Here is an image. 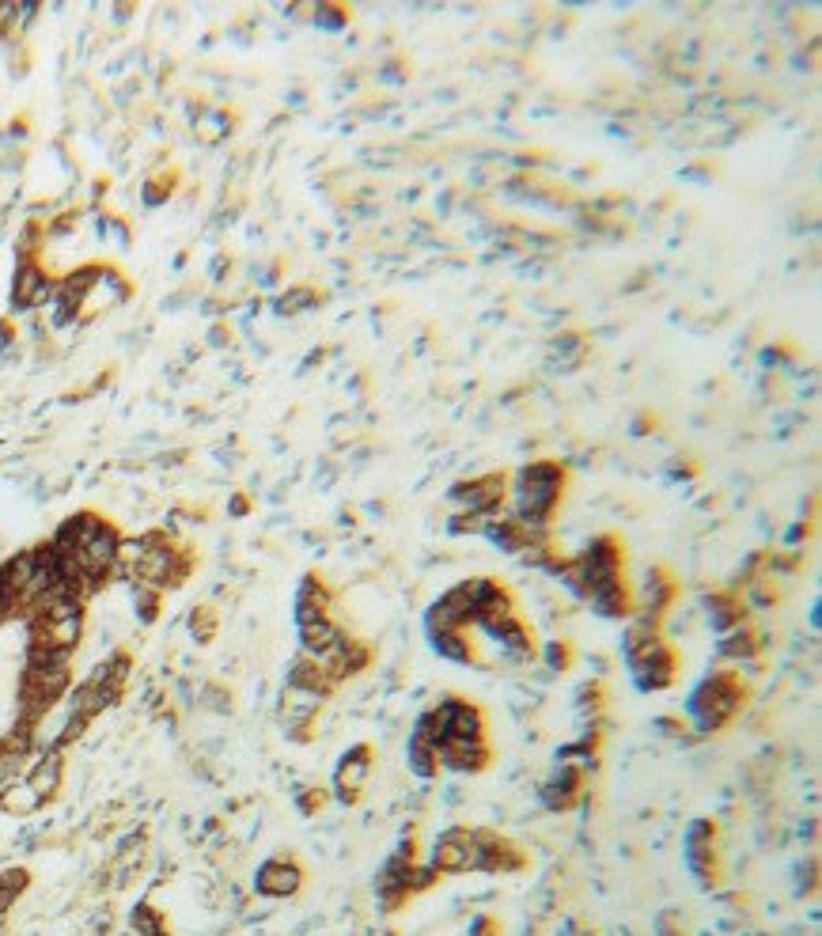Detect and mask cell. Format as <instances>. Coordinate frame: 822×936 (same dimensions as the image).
Wrapping results in <instances>:
<instances>
[{
  "instance_id": "obj_1",
  "label": "cell",
  "mask_w": 822,
  "mask_h": 936,
  "mask_svg": "<svg viewBox=\"0 0 822 936\" xmlns=\"http://www.w3.org/2000/svg\"><path fill=\"white\" fill-rule=\"evenodd\" d=\"M561 493H565V470L550 459H535L519 470L516 482H512V497H516L512 516L527 523L531 531H550Z\"/></svg>"
},
{
  "instance_id": "obj_2",
  "label": "cell",
  "mask_w": 822,
  "mask_h": 936,
  "mask_svg": "<svg viewBox=\"0 0 822 936\" xmlns=\"http://www.w3.org/2000/svg\"><path fill=\"white\" fill-rule=\"evenodd\" d=\"M739 705H743V683L732 671H716L705 683H697V690L686 702V713L701 732H713V728H724L739 713Z\"/></svg>"
},
{
  "instance_id": "obj_3",
  "label": "cell",
  "mask_w": 822,
  "mask_h": 936,
  "mask_svg": "<svg viewBox=\"0 0 822 936\" xmlns=\"http://www.w3.org/2000/svg\"><path fill=\"white\" fill-rule=\"evenodd\" d=\"M436 872H482V842L478 830L451 827L440 834V842L432 846V864Z\"/></svg>"
},
{
  "instance_id": "obj_4",
  "label": "cell",
  "mask_w": 822,
  "mask_h": 936,
  "mask_svg": "<svg viewBox=\"0 0 822 936\" xmlns=\"http://www.w3.org/2000/svg\"><path fill=\"white\" fill-rule=\"evenodd\" d=\"M508 486H512L508 474H482V478H470V482L451 486V501L463 504V512H470V516L489 520V516H497V508L508 497Z\"/></svg>"
},
{
  "instance_id": "obj_5",
  "label": "cell",
  "mask_w": 822,
  "mask_h": 936,
  "mask_svg": "<svg viewBox=\"0 0 822 936\" xmlns=\"http://www.w3.org/2000/svg\"><path fill=\"white\" fill-rule=\"evenodd\" d=\"M478 618V607H474V595H470V580L455 584L451 592H444L425 614V630L429 633H447V630H466L470 622Z\"/></svg>"
},
{
  "instance_id": "obj_6",
  "label": "cell",
  "mask_w": 822,
  "mask_h": 936,
  "mask_svg": "<svg viewBox=\"0 0 822 936\" xmlns=\"http://www.w3.org/2000/svg\"><path fill=\"white\" fill-rule=\"evenodd\" d=\"M629 671H633L637 690H663V686L675 683V652L660 637V641H652L644 648L641 656L629 660Z\"/></svg>"
},
{
  "instance_id": "obj_7",
  "label": "cell",
  "mask_w": 822,
  "mask_h": 936,
  "mask_svg": "<svg viewBox=\"0 0 822 936\" xmlns=\"http://www.w3.org/2000/svg\"><path fill=\"white\" fill-rule=\"evenodd\" d=\"M368 777H372V747L357 743L353 751L341 755L338 770H334V796H338V804H345V808L357 804L360 796H364Z\"/></svg>"
},
{
  "instance_id": "obj_8",
  "label": "cell",
  "mask_w": 822,
  "mask_h": 936,
  "mask_svg": "<svg viewBox=\"0 0 822 936\" xmlns=\"http://www.w3.org/2000/svg\"><path fill=\"white\" fill-rule=\"evenodd\" d=\"M57 292V281L46 277V270H38V262L23 258L16 270V281H12V307L16 311H31V307L50 304Z\"/></svg>"
},
{
  "instance_id": "obj_9",
  "label": "cell",
  "mask_w": 822,
  "mask_h": 936,
  "mask_svg": "<svg viewBox=\"0 0 822 936\" xmlns=\"http://www.w3.org/2000/svg\"><path fill=\"white\" fill-rule=\"evenodd\" d=\"M300 883H304V872H300V864L288 861V857H269L258 868V876H254L258 895H266V899H288V895L300 891Z\"/></svg>"
},
{
  "instance_id": "obj_10",
  "label": "cell",
  "mask_w": 822,
  "mask_h": 936,
  "mask_svg": "<svg viewBox=\"0 0 822 936\" xmlns=\"http://www.w3.org/2000/svg\"><path fill=\"white\" fill-rule=\"evenodd\" d=\"M440 766L459 770V774H478V770L489 766V747H485V739L447 736L440 743Z\"/></svg>"
},
{
  "instance_id": "obj_11",
  "label": "cell",
  "mask_w": 822,
  "mask_h": 936,
  "mask_svg": "<svg viewBox=\"0 0 822 936\" xmlns=\"http://www.w3.org/2000/svg\"><path fill=\"white\" fill-rule=\"evenodd\" d=\"M686 864L697 880L716 883V857H713V827L709 823H694L690 834H686Z\"/></svg>"
},
{
  "instance_id": "obj_12",
  "label": "cell",
  "mask_w": 822,
  "mask_h": 936,
  "mask_svg": "<svg viewBox=\"0 0 822 936\" xmlns=\"http://www.w3.org/2000/svg\"><path fill=\"white\" fill-rule=\"evenodd\" d=\"M103 523L95 512H76V516H69V520L57 527L54 535V546L61 550V554H76V550H84L99 531H103Z\"/></svg>"
},
{
  "instance_id": "obj_13",
  "label": "cell",
  "mask_w": 822,
  "mask_h": 936,
  "mask_svg": "<svg viewBox=\"0 0 822 936\" xmlns=\"http://www.w3.org/2000/svg\"><path fill=\"white\" fill-rule=\"evenodd\" d=\"M588 603H591V611L603 614V618H622V614L633 611V595H629V584L622 576L595 584L588 592Z\"/></svg>"
},
{
  "instance_id": "obj_14",
  "label": "cell",
  "mask_w": 822,
  "mask_h": 936,
  "mask_svg": "<svg viewBox=\"0 0 822 936\" xmlns=\"http://www.w3.org/2000/svg\"><path fill=\"white\" fill-rule=\"evenodd\" d=\"M61 774H65V758H61V751L57 747H50L46 755L35 758V766L27 770V789L35 792L38 800H50L57 792V785H61Z\"/></svg>"
},
{
  "instance_id": "obj_15",
  "label": "cell",
  "mask_w": 822,
  "mask_h": 936,
  "mask_svg": "<svg viewBox=\"0 0 822 936\" xmlns=\"http://www.w3.org/2000/svg\"><path fill=\"white\" fill-rule=\"evenodd\" d=\"M580 789H584V774H576L569 766H561L546 785H542V804L550 811H569L576 800H580Z\"/></svg>"
},
{
  "instance_id": "obj_16",
  "label": "cell",
  "mask_w": 822,
  "mask_h": 936,
  "mask_svg": "<svg viewBox=\"0 0 822 936\" xmlns=\"http://www.w3.org/2000/svg\"><path fill=\"white\" fill-rule=\"evenodd\" d=\"M429 645H432V652H436L440 660H447V664H455V667H470V664H474V645H470V637H466L463 630L429 633Z\"/></svg>"
},
{
  "instance_id": "obj_17",
  "label": "cell",
  "mask_w": 822,
  "mask_h": 936,
  "mask_svg": "<svg viewBox=\"0 0 822 936\" xmlns=\"http://www.w3.org/2000/svg\"><path fill=\"white\" fill-rule=\"evenodd\" d=\"M709 618H713V630H720V633L739 630V622H743V603H735L728 595H716V599H709Z\"/></svg>"
},
{
  "instance_id": "obj_18",
  "label": "cell",
  "mask_w": 822,
  "mask_h": 936,
  "mask_svg": "<svg viewBox=\"0 0 822 936\" xmlns=\"http://www.w3.org/2000/svg\"><path fill=\"white\" fill-rule=\"evenodd\" d=\"M296 607H311V611L330 614V588H326L315 573L304 576V584H300V592H296Z\"/></svg>"
},
{
  "instance_id": "obj_19",
  "label": "cell",
  "mask_w": 822,
  "mask_h": 936,
  "mask_svg": "<svg viewBox=\"0 0 822 936\" xmlns=\"http://www.w3.org/2000/svg\"><path fill=\"white\" fill-rule=\"evenodd\" d=\"M23 887H27V872H23V868H8V872H0V914H4V910L23 895Z\"/></svg>"
},
{
  "instance_id": "obj_20",
  "label": "cell",
  "mask_w": 822,
  "mask_h": 936,
  "mask_svg": "<svg viewBox=\"0 0 822 936\" xmlns=\"http://www.w3.org/2000/svg\"><path fill=\"white\" fill-rule=\"evenodd\" d=\"M720 652L724 656H732V660H751L754 652H758V637L747 630H732L728 633V641L720 645Z\"/></svg>"
},
{
  "instance_id": "obj_21",
  "label": "cell",
  "mask_w": 822,
  "mask_h": 936,
  "mask_svg": "<svg viewBox=\"0 0 822 936\" xmlns=\"http://www.w3.org/2000/svg\"><path fill=\"white\" fill-rule=\"evenodd\" d=\"M315 300H319V292H315V288H292V292H285V296L277 300V315H296V311L311 307Z\"/></svg>"
},
{
  "instance_id": "obj_22",
  "label": "cell",
  "mask_w": 822,
  "mask_h": 936,
  "mask_svg": "<svg viewBox=\"0 0 822 936\" xmlns=\"http://www.w3.org/2000/svg\"><path fill=\"white\" fill-rule=\"evenodd\" d=\"M133 599H137L141 622H156V614H160V592L148 588V584H133Z\"/></svg>"
},
{
  "instance_id": "obj_23",
  "label": "cell",
  "mask_w": 822,
  "mask_h": 936,
  "mask_svg": "<svg viewBox=\"0 0 822 936\" xmlns=\"http://www.w3.org/2000/svg\"><path fill=\"white\" fill-rule=\"evenodd\" d=\"M133 929H137V936H167L163 933V921H160V914L156 910H148V906H137L133 910Z\"/></svg>"
},
{
  "instance_id": "obj_24",
  "label": "cell",
  "mask_w": 822,
  "mask_h": 936,
  "mask_svg": "<svg viewBox=\"0 0 822 936\" xmlns=\"http://www.w3.org/2000/svg\"><path fill=\"white\" fill-rule=\"evenodd\" d=\"M190 633H194L197 641H213V633H216V611L213 607H197V611L190 614Z\"/></svg>"
},
{
  "instance_id": "obj_25",
  "label": "cell",
  "mask_w": 822,
  "mask_h": 936,
  "mask_svg": "<svg viewBox=\"0 0 822 936\" xmlns=\"http://www.w3.org/2000/svg\"><path fill=\"white\" fill-rule=\"evenodd\" d=\"M542 656H546V664L554 667V671H565V667H572V648L565 645V641H550Z\"/></svg>"
},
{
  "instance_id": "obj_26",
  "label": "cell",
  "mask_w": 822,
  "mask_h": 936,
  "mask_svg": "<svg viewBox=\"0 0 822 936\" xmlns=\"http://www.w3.org/2000/svg\"><path fill=\"white\" fill-rule=\"evenodd\" d=\"M315 16L326 23V31H341V27H345V12H341V8H334V4H322Z\"/></svg>"
},
{
  "instance_id": "obj_27",
  "label": "cell",
  "mask_w": 822,
  "mask_h": 936,
  "mask_svg": "<svg viewBox=\"0 0 822 936\" xmlns=\"http://www.w3.org/2000/svg\"><path fill=\"white\" fill-rule=\"evenodd\" d=\"M326 804V792L322 789H307V792H300V811L304 815H315V811Z\"/></svg>"
},
{
  "instance_id": "obj_28",
  "label": "cell",
  "mask_w": 822,
  "mask_h": 936,
  "mask_svg": "<svg viewBox=\"0 0 822 936\" xmlns=\"http://www.w3.org/2000/svg\"><path fill=\"white\" fill-rule=\"evenodd\" d=\"M16 8L19 4H0V38L8 31H16Z\"/></svg>"
},
{
  "instance_id": "obj_29",
  "label": "cell",
  "mask_w": 822,
  "mask_h": 936,
  "mask_svg": "<svg viewBox=\"0 0 822 936\" xmlns=\"http://www.w3.org/2000/svg\"><path fill=\"white\" fill-rule=\"evenodd\" d=\"M12 614V592H8V584H4V576H0V622Z\"/></svg>"
}]
</instances>
